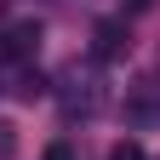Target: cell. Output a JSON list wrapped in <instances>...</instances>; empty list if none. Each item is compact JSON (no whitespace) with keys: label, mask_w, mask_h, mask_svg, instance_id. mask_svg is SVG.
<instances>
[{"label":"cell","mask_w":160,"mask_h":160,"mask_svg":"<svg viewBox=\"0 0 160 160\" xmlns=\"http://www.w3.org/2000/svg\"><path fill=\"white\" fill-rule=\"evenodd\" d=\"M57 103H63L69 120H92V114H103L109 109V92H103V80H97V69H69L63 74V86H57Z\"/></svg>","instance_id":"6da1fadb"},{"label":"cell","mask_w":160,"mask_h":160,"mask_svg":"<svg viewBox=\"0 0 160 160\" xmlns=\"http://www.w3.org/2000/svg\"><path fill=\"white\" fill-rule=\"evenodd\" d=\"M0 52L12 57V63H29V57L40 52V23L34 17H17V23L0 29Z\"/></svg>","instance_id":"7a4b0ae2"},{"label":"cell","mask_w":160,"mask_h":160,"mask_svg":"<svg viewBox=\"0 0 160 160\" xmlns=\"http://www.w3.org/2000/svg\"><path fill=\"white\" fill-rule=\"evenodd\" d=\"M126 52H132V29H126V17L97 23V34H92V57H97V63H114V57H126Z\"/></svg>","instance_id":"3957f363"},{"label":"cell","mask_w":160,"mask_h":160,"mask_svg":"<svg viewBox=\"0 0 160 160\" xmlns=\"http://www.w3.org/2000/svg\"><path fill=\"white\" fill-rule=\"evenodd\" d=\"M126 120L132 126H160V80H137L126 92Z\"/></svg>","instance_id":"277c9868"},{"label":"cell","mask_w":160,"mask_h":160,"mask_svg":"<svg viewBox=\"0 0 160 160\" xmlns=\"http://www.w3.org/2000/svg\"><path fill=\"white\" fill-rule=\"evenodd\" d=\"M40 92H46V80H40V69H23V74H17V97H23V103H34Z\"/></svg>","instance_id":"5b68a950"},{"label":"cell","mask_w":160,"mask_h":160,"mask_svg":"<svg viewBox=\"0 0 160 160\" xmlns=\"http://www.w3.org/2000/svg\"><path fill=\"white\" fill-rule=\"evenodd\" d=\"M12 154H17V126L0 120V160H12Z\"/></svg>","instance_id":"8992f818"},{"label":"cell","mask_w":160,"mask_h":160,"mask_svg":"<svg viewBox=\"0 0 160 160\" xmlns=\"http://www.w3.org/2000/svg\"><path fill=\"white\" fill-rule=\"evenodd\" d=\"M109 160H149V154L137 149V143H114V149H109Z\"/></svg>","instance_id":"52a82bcc"},{"label":"cell","mask_w":160,"mask_h":160,"mask_svg":"<svg viewBox=\"0 0 160 160\" xmlns=\"http://www.w3.org/2000/svg\"><path fill=\"white\" fill-rule=\"evenodd\" d=\"M46 160H74V154H69V143H52V149H46Z\"/></svg>","instance_id":"ba28073f"},{"label":"cell","mask_w":160,"mask_h":160,"mask_svg":"<svg viewBox=\"0 0 160 160\" xmlns=\"http://www.w3.org/2000/svg\"><path fill=\"white\" fill-rule=\"evenodd\" d=\"M126 6H132V12H149V6H154V0H126Z\"/></svg>","instance_id":"9c48e42d"},{"label":"cell","mask_w":160,"mask_h":160,"mask_svg":"<svg viewBox=\"0 0 160 160\" xmlns=\"http://www.w3.org/2000/svg\"><path fill=\"white\" fill-rule=\"evenodd\" d=\"M0 92H6V86H0Z\"/></svg>","instance_id":"30bf717a"}]
</instances>
